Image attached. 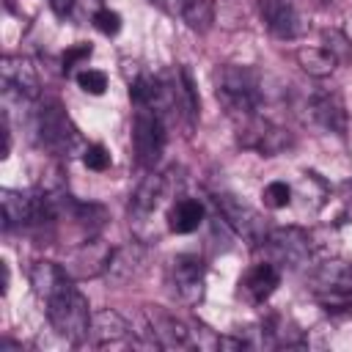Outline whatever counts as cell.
<instances>
[{
    "mask_svg": "<svg viewBox=\"0 0 352 352\" xmlns=\"http://www.w3.org/2000/svg\"><path fill=\"white\" fill-rule=\"evenodd\" d=\"M261 248L267 253V261H272L275 267H292L294 270L311 258V236L294 226L267 231Z\"/></svg>",
    "mask_w": 352,
    "mask_h": 352,
    "instance_id": "5",
    "label": "cell"
},
{
    "mask_svg": "<svg viewBox=\"0 0 352 352\" xmlns=\"http://www.w3.org/2000/svg\"><path fill=\"white\" fill-rule=\"evenodd\" d=\"M91 3H102V0H91Z\"/></svg>",
    "mask_w": 352,
    "mask_h": 352,
    "instance_id": "34",
    "label": "cell"
},
{
    "mask_svg": "<svg viewBox=\"0 0 352 352\" xmlns=\"http://www.w3.org/2000/svg\"><path fill=\"white\" fill-rule=\"evenodd\" d=\"M132 146L140 168H154L160 162L165 148V124L160 113L148 107H138L132 121Z\"/></svg>",
    "mask_w": 352,
    "mask_h": 352,
    "instance_id": "6",
    "label": "cell"
},
{
    "mask_svg": "<svg viewBox=\"0 0 352 352\" xmlns=\"http://www.w3.org/2000/svg\"><path fill=\"white\" fill-rule=\"evenodd\" d=\"M148 267V248L143 242H126L121 248H113L104 278L110 286H126L138 280Z\"/></svg>",
    "mask_w": 352,
    "mask_h": 352,
    "instance_id": "10",
    "label": "cell"
},
{
    "mask_svg": "<svg viewBox=\"0 0 352 352\" xmlns=\"http://www.w3.org/2000/svg\"><path fill=\"white\" fill-rule=\"evenodd\" d=\"M162 198H165V179L157 176V173L146 176V179L138 184L135 195H132V206H129L132 220H146V217H151V214L157 212V206L162 204Z\"/></svg>",
    "mask_w": 352,
    "mask_h": 352,
    "instance_id": "17",
    "label": "cell"
},
{
    "mask_svg": "<svg viewBox=\"0 0 352 352\" xmlns=\"http://www.w3.org/2000/svg\"><path fill=\"white\" fill-rule=\"evenodd\" d=\"M30 286L47 302L50 297H55V294H60L63 289L72 286V275H69L66 267H60L55 261H36L30 267Z\"/></svg>",
    "mask_w": 352,
    "mask_h": 352,
    "instance_id": "16",
    "label": "cell"
},
{
    "mask_svg": "<svg viewBox=\"0 0 352 352\" xmlns=\"http://www.w3.org/2000/svg\"><path fill=\"white\" fill-rule=\"evenodd\" d=\"M82 162H85V168H91V170H107V168H110V154H107L104 146L94 143V146L85 148Z\"/></svg>",
    "mask_w": 352,
    "mask_h": 352,
    "instance_id": "29",
    "label": "cell"
},
{
    "mask_svg": "<svg viewBox=\"0 0 352 352\" xmlns=\"http://www.w3.org/2000/svg\"><path fill=\"white\" fill-rule=\"evenodd\" d=\"M36 138L38 143L58 154V157H74V154H85L82 148V138L77 132V126L72 124V118L66 116V110L60 107V102L55 99H44L36 110V121H33Z\"/></svg>",
    "mask_w": 352,
    "mask_h": 352,
    "instance_id": "2",
    "label": "cell"
},
{
    "mask_svg": "<svg viewBox=\"0 0 352 352\" xmlns=\"http://www.w3.org/2000/svg\"><path fill=\"white\" fill-rule=\"evenodd\" d=\"M88 58H91V44H77V47L66 50L63 52V72H72L77 63H82Z\"/></svg>",
    "mask_w": 352,
    "mask_h": 352,
    "instance_id": "30",
    "label": "cell"
},
{
    "mask_svg": "<svg viewBox=\"0 0 352 352\" xmlns=\"http://www.w3.org/2000/svg\"><path fill=\"white\" fill-rule=\"evenodd\" d=\"M0 80L8 94H16L22 99H36L41 94L36 66L22 55H6L0 60Z\"/></svg>",
    "mask_w": 352,
    "mask_h": 352,
    "instance_id": "12",
    "label": "cell"
},
{
    "mask_svg": "<svg viewBox=\"0 0 352 352\" xmlns=\"http://www.w3.org/2000/svg\"><path fill=\"white\" fill-rule=\"evenodd\" d=\"M110 253H113V248L107 242L88 236L85 242H80L74 248V253L69 256V261L63 267L69 270L72 278H96V275H104Z\"/></svg>",
    "mask_w": 352,
    "mask_h": 352,
    "instance_id": "13",
    "label": "cell"
},
{
    "mask_svg": "<svg viewBox=\"0 0 352 352\" xmlns=\"http://www.w3.org/2000/svg\"><path fill=\"white\" fill-rule=\"evenodd\" d=\"M0 352H22V344H14V341H0Z\"/></svg>",
    "mask_w": 352,
    "mask_h": 352,
    "instance_id": "33",
    "label": "cell"
},
{
    "mask_svg": "<svg viewBox=\"0 0 352 352\" xmlns=\"http://www.w3.org/2000/svg\"><path fill=\"white\" fill-rule=\"evenodd\" d=\"M77 85H80L85 94L99 96V94H104V88H107V74L99 72V69H82V72L77 74Z\"/></svg>",
    "mask_w": 352,
    "mask_h": 352,
    "instance_id": "27",
    "label": "cell"
},
{
    "mask_svg": "<svg viewBox=\"0 0 352 352\" xmlns=\"http://www.w3.org/2000/svg\"><path fill=\"white\" fill-rule=\"evenodd\" d=\"M308 116L316 126L333 132V135H344L346 132V107L338 91H316L308 99Z\"/></svg>",
    "mask_w": 352,
    "mask_h": 352,
    "instance_id": "14",
    "label": "cell"
},
{
    "mask_svg": "<svg viewBox=\"0 0 352 352\" xmlns=\"http://www.w3.org/2000/svg\"><path fill=\"white\" fill-rule=\"evenodd\" d=\"M126 336H129V322L118 311L104 308V311H96L91 316V330H88L85 344H91V346H116V344L126 341Z\"/></svg>",
    "mask_w": 352,
    "mask_h": 352,
    "instance_id": "15",
    "label": "cell"
},
{
    "mask_svg": "<svg viewBox=\"0 0 352 352\" xmlns=\"http://www.w3.org/2000/svg\"><path fill=\"white\" fill-rule=\"evenodd\" d=\"M236 124H239V132H236L239 146L242 148H250V151H258L261 157H275V154L286 151L294 143V138H292L289 129H283V126L261 118L258 113L250 116V118H245V121H236Z\"/></svg>",
    "mask_w": 352,
    "mask_h": 352,
    "instance_id": "4",
    "label": "cell"
},
{
    "mask_svg": "<svg viewBox=\"0 0 352 352\" xmlns=\"http://www.w3.org/2000/svg\"><path fill=\"white\" fill-rule=\"evenodd\" d=\"M214 96L220 107L234 118L245 121L258 113L261 104V82L250 66L226 63L214 72Z\"/></svg>",
    "mask_w": 352,
    "mask_h": 352,
    "instance_id": "1",
    "label": "cell"
},
{
    "mask_svg": "<svg viewBox=\"0 0 352 352\" xmlns=\"http://www.w3.org/2000/svg\"><path fill=\"white\" fill-rule=\"evenodd\" d=\"M94 25H96L99 33L116 36V33L121 30V16H118L116 11H110V8H99V11L94 14Z\"/></svg>",
    "mask_w": 352,
    "mask_h": 352,
    "instance_id": "28",
    "label": "cell"
},
{
    "mask_svg": "<svg viewBox=\"0 0 352 352\" xmlns=\"http://www.w3.org/2000/svg\"><path fill=\"white\" fill-rule=\"evenodd\" d=\"M173 88H176V110L184 116L187 126H192L198 121V94H195V82L190 77L187 69H179L176 72V80H173Z\"/></svg>",
    "mask_w": 352,
    "mask_h": 352,
    "instance_id": "22",
    "label": "cell"
},
{
    "mask_svg": "<svg viewBox=\"0 0 352 352\" xmlns=\"http://www.w3.org/2000/svg\"><path fill=\"white\" fill-rule=\"evenodd\" d=\"M322 38H324V50H330L336 55V60H349L352 58V44L341 30H324Z\"/></svg>",
    "mask_w": 352,
    "mask_h": 352,
    "instance_id": "26",
    "label": "cell"
},
{
    "mask_svg": "<svg viewBox=\"0 0 352 352\" xmlns=\"http://www.w3.org/2000/svg\"><path fill=\"white\" fill-rule=\"evenodd\" d=\"M204 220V206L195 198H179L168 209V228L176 234H192Z\"/></svg>",
    "mask_w": 352,
    "mask_h": 352,
    "instance_id": "20",
    "label": "cell"
},
{
    "mask_svg": "<svg viewBox=\"0 0 352 352\" xmlns=\"http://www.w3.org/2000/svg\"><path fill=\"white\" fill-rule=\"evenodd\" d=\"M204 278H206V267L198 256L182 253L170 261V286L179 302L195 305L204 297Z\"/></svg>",
    "mask_w": 352,
    "mask_h": 352,
    "instance_id": "9",
    "label": "cell"
},
{
    "mask_svg": "<svg viewBox=\"0 0 352 352\" xmlns=\"http://www.w3.org/2000/svg\"><path fill=\"white\" fill-rule=\"evenodd\" d=\"M264 204L270 209H286L292 204V187L286 182H270L264 187Z\"/></svg>",
    "mask_w": 352,
    "mask_h": 352,
    "instance_id": "25",
    "label": "cell"
},
{
    "mask_svg": "<svg viewBox=\"0 0 352 352\" xmlns=\"http://www.w3.org/2000/svg\"><path fill=\"white\" fill-rule=\"evenodd\" d=\"M44 305H47V319L58 336H63L72 344H85L94 314H91L85 294L74 283L69 289H63L60 294L50 297Z\"/></svg>",
    "mask_w": 352,
    "mask_h": 352,
    "instance_id": "3",
    "label": "cell"
},
{
    "mask_svg": "<svg viewBox=\"0 0 352 352\" xmlns=\"http://www.w3.org/2000/svg\"><path fill=\"white\" fill-rule=\"evenodd\" d=\"M50 8L55 16H69L74 8V0H50Z\"/></svg>",
    "mask_w": 352,
    "mask_h": 352,
    "instance_id": "31",
    "label": "cell"
},
{
    "mask_svg": "<svg viewBox=\"0 0 352 352\" xmlns=\"http://www.w3.org/2000/svg\"><path fill=\"white\" fill-rule=\"evenodd\" d=\"M179 14L184 19V25L195 33H206L214 22V6L212 0H176Z\"/></svg>",
    "mask_w": 352,
    "mask_h": 352,
    "instance_id": "23",
    "label": "cell"
},
{
    "mask_svg": "<svg viewBox=\"0 0 352 352\" xmlns=\"http://www.w3.org/2000/svg\"><path fill=\"white\" fill-rule=\"evenodd\" d=\"M294 60H297V66L308 74V77H327V74H333V69H336V55L330 52V50H324V47H300L297 52H294Z\"/></svg>",
    "mask_w": 352,
    "mask_h": 352,
    "instance_id": "21",
    "label": "cell"
},
{
    "mask_svg": "<svg viewBox=\"0 0 352 352\" xmlns=\"http://www.w3.org/2000/svg\"><path fill=\"white\" fill-rule=\"evenodd\" d=\"M258 14L275 38H297L305 30V22L292 0H258Z\"/></svg>",
    "mask_w": 352,
    "mask_h": 352,
    "instance_id": "11",
    "label": "cell"
},
{
    "mask_svg": "<svg viewBox=\"0 0 352 352\" xmlns=\"http://www.w3.org/2000/svg\"><path fill=\"white\" fill-rule=\"evenodd\" d=\"M314 294H316V302L322 305L324 314H330V316H352V292H344V289H319Z\"/></svg>",
    "mask_w": 352,
    "mask_h": 352,
    "instance_id": "24",
    "label": "cell"
},
{
    "mask_svg": "<svg viewBox=\"0 0 352 352\" xmlns=\"http://www.w3.org/2000/svg\"><path fill=\"white\" fill-rule=\"evenodd\" d=\"M0 270H3V278H0V292L6 294V292H8V280H11V272H8V264H6V261H0Z\"/></svg>",
    "mask_w": 352,
    "mask_h": 352,
    "instance_id": "32",
    "label": "cell"
},
{
    "mask_svg": "<svg viewBox=\"0 0 352 352\" xmlns=\"http://www.w3.org/2000/svg\"><path fill=\"white\" fill-rule=\"evenodd\" d=\"M214 204H217V212L223 214V220L250 245H261L264 236H267V226H264V217L250 206L245 204L242 198L236 195H228V192H217L214 195Z\"/></svg>",
    "mask_w": 352,
    "mask_h": 352,
    "instance_id": "8",
    "label": "cell"
},
{
    "mask_svg": "<svg viewBox=\"0 0 352 352\" xmlns=\"http://www.w3.org/2000/svg\"><path fill=\"white\" fill-rule=\"evenodd\" d=\"M278 283H280L278 267H275L272 261H261V264H256V267L245 275L242 289H245V294H248L253 302H264V300L278 289Z\"/></svg>",
    "mask_w": 352,
    "mask_h": 352,
    "instance_id": "18",
    "label": "cell"
},
{
    "mask_svg": "<svg viewBox=\"0 0 352 352\" xmlns=\"http://www.w3.org/2000/svg\"><path fill=\"white\" fill-rule=\"evenodd\" d=\"M319 289H344L352 292V261L327 258L314 270V292Z\"/></svg>",
    "mask_w": 352,
    "mask_h": 352,
    "instance_id": "19",
    "label": "cell"
},
{
    "mask_svg": "<svg viewBox=\"0 0 352 352\" xmlns=\"http://www.w3.org/2000/svg\"><path fill=\"white\" fill-rule=\"evenodd\" d=\"M143 316H146V336L154 346H160V349H190V346H195L190 324L182 322L179 316H173L170 311H165L160 305H146Z\"/></svg>",
    "mask_w": 352,
    "mask_h": 352,
    "instance_id": "7",
    "label": "cell"
}]
</instances>
